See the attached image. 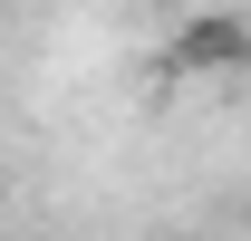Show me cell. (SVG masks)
I'll return each mask as SVG.
<instances>
[{
  "instance_id": "obj_1",
  "label": "cell",
  "mask_w": 251,
  "mask_h": 241,
  "mask_svg": "<svg viewBox=\"0 0 251 241\" xmlns=\"http://www.w3.org/2000/svg\"><path fill=\"white\" fill-rule=\"evenodd\" d=\"M251 58V29L242 20H184V29H174V68H193V77H222V68H242Z\"/></svg>"
}]
</instances>
